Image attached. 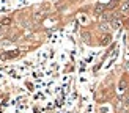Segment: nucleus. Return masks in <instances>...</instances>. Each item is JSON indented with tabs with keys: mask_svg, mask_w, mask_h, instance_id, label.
<instances>
[{
	"mask_svg": "<svg viewBox=\"0 0 129 113\" xmlns=\"http://www.w3.org/2000/svg\"><path fill=\"white\" fill-rule=\"evenodd\" d=\"M112 19H113V16H112V14H104V21H109V22H110Z\"/></svg>",
	"mask_w": 129,
	"mask_h": 113,
	"instance_id": "4",
	"label": "nucleus"
},
{
	"mask_svg": "<svg viewBox=\"0 0 129 113\" xmlns=\"http://www.w3.org/2000/svg\"><path fill=\"white\" fill-rule=\"evenodd\" d=\"M11 21H10V19H3V25H8Z\"/></svg>",
	"mask_w": 129,
	"mask_h": 113,
	"instance_id": "8",
	"label": "nucleus"
},
{
	"mask_svg": "<svg viewBox=\"0 0 129 113\" xmlns=\"http://www.w3.org/2000/svg\"><path fill=\"white\" fill-rule=\"evenodd\" d=\"M126 2H129V0H126Z\"/></svg>",
	"mask_w": 129,
	"mask_h": 113,
	"instance_id": "11",
	"label": "nucleus"
},
{
	"mask_svg": "<svg viewBox=\"0 0 129 113\" xmlns=\"http://www.w3.org/2000/svg\"><path fill=\"white\" fill-rule=\"evenodd\" d=\"M3 31H5V28L2 27V25H0V36H2V35H3Z\"/></svg>",
	"mask_w": 129,
	"mask_h": 113,
	"instance_id": "9",
	"label": "nucleus"
},
{
	"mask_svg": "<svg viewBox=\"0 0 129 113\" xmlns=\"http://www.w3.org/2000/svg\"><path fill=\"white\" fill-rule=\"evenodd\" d=\"M112 25H113V28H118V27H120V22H118V21H113Z\"/></svg>",
	"mask_w": 129,
	"mask_h": 113,
	"instance_id": "7",
	"label": "nucleus"
},
{
	"mask_svg": "<svg viewBox=\"0 0 129 113\" xmlns=\"http://www.w3.org/2000/svg\"><path fill=\"white\" fill-rule=\"evenodd\" d=\"M127 71H129V65H127Z\"/></svg>",
	"mask_w": 129,
	"mask_h": 113,
	"instance_id": "10",
	"label": "nucleus"
},
{
	"mask_svg": "<svg viewBox=\"0 0 129 113\" xmlns=\"http://www.w3.org/2000/svg\"><path fill=\"white\" fill-rule=\"evenodd\" d=\"M104 10H106V6L102 5V3H98V5L94 6V13H96V14H101V13L104 11Z\"/></svg>",
	"mask_w": 129,
	"mask_h": 113,
	"instance_id": "1",
	"label": "nucleus"
},
{
	"mask_svg": "<svg viewBox=\"0 0 129 113\" xmlns=\"http://www.w3.org/2000/svg\"><path fill=\"white\" fill-rule=\"evenodd\" d=\"M109 27H110V24H107V22H104V24L101 25V28H102V30H109Z\"/></svg>",
	"mask_w": 129,
	"mask_h": 113,
	"instance_id": "5",
	"label": "nucleus"
},
{
	"mask_svg": "<svg viewBox=\"0 0 129 113\" xmlns=\"http://www.w3.org/2000/svg\"><path fill=\"white\" fill-rule=\"evenodd\" d=\"M109 41H110V36H104V38H102V44H107Z\"/></svg>",
	"mask_w": 129,
	"mask_h": 113,
	"instance_id": "6",
	"label": "nucleus"
},
{
	"mask_svg": "<svg viewBox=\"0 0 129 113\" xmlns=\"http://www.w3.org/2000/svg\"><path fill=\"white\" fill-rule=\"evenodd\" d=\"M121 11H129V2H123V3H121Z\"/></svg>",
	"mask_w": 129,
	"mask_h": 113,
	"instance_id": "2",
	"label": "nucleus"
},
{
	"mask_svg": "<svg viewBox=\"0 0 129 113\" xmlns=\"http://www.w3.org/2000/svg\"><path fill=\"white\" fill-rule=\"evenodd\" d=\"M123 108H124V110H129V96L123 100Z\"/></svg>",
	"mask_w": 129,
	"mask_h": 113,
	"instance_id": "3",
	"label": "nucleus"
}]
</instances>
